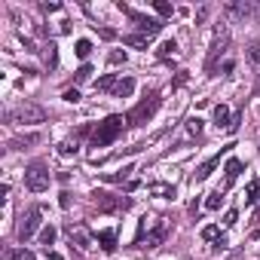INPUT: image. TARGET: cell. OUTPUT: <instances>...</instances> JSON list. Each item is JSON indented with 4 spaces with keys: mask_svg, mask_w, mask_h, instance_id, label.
Segmentation results:
<instances>
[{
    "mask_svg": "<svg viewBox=\"0 0 260 260\" xmlns=\"http://www.w3.org/2000/svg\"><path fill=\"white\" fill-rule=\"evenodd\" d=\"M43 10H46V13H58L61 7H58V4H43Z\"/></svg>",
    "mask_w": 260,
    "mask_h": 260,
    "instance_id": "cell-34",
    "label": "cell"
},
{
    "mask_svg": "<svg viewBox=\"0 0 260 260\" xmlns=\"http://www.w3.org/2000/svg\"><path fill=\"white\" fill-rule=\"evenodd\" d=\"M98 242L104 251H113L116 248V230H98Z\"/></svg>",
    "mask_w": 260,
    "mask_h": 260,
    "instance_id": "cell-13",
    "label": "cell"
},
{
    "mask_svg": "<svg viewBox=\"0 0 260 260\" xmlns=\"http://www.w3.org/2000/svg\"><path fill=\"white\" fill-rule=\"evenodd\" d=\"M46 58H49V64H55V43H49V55Z\"/></svg>",
    "mask_w": 260,
    "mask_h": 260,
    "instance_id": "cell-35",
    "label": "cell"
},
{
    "mask_svg": "<svg viewBox=\"0 0 260 260\" xmlns=\"http://www.w3.org/2000/svg\"><path fill=\"white\" fill-rule=\"evenodd\" d=\"M132 92H135V80H132V77H122V80L113 86V95H116V98H128Z\"/></svg>",
    "mask_w": 260,
    "mask_h": 260,
    "instance_id": "cell-10",
    "label": "cell"
},
{
    "mask_svg": "<svg viewBox=\"0 0 260 260\" xmlns=\"http://www.w3.org/2000/svg\"><path fill=\"white\" fill-rule=\"evenodd\" d=\"M64 101L77 104V101H80V89H68V92H64Z\"/></svg>",
    "mask_w": 260,
    "mask_h": 260,
    "instance_id": "cell-30",
    "label": "cell"
},
{
    "mask_svg": "<svg viewBox=\"0 0 260 260\" xmlns=\"http://www.w3.org/2000/svg\"><path fill=\"white\" fill-rule=\"evenodd\" d=\"M119 80H116V74H107V77H101V80H95V92H113V86H116Z\"/></svg>",
    "mask_w": 260,
    "mask_h": 260,
    "instance_id": "cell-16",
    "label": "cell"
},
{
    "mask_svg": "<svg viewBox=\"0 0 260 260\" xmlns=\"http://www.w3.org/2000/svg\"><path fill=\"white\" fill-rule=\"evenodd\" d=\"M239 175H242V162H239L236 156H233V159H226V181H223V190H230V187H233V181H236Z\"/></svg>",
    "mask_w": 260,
    "mask_h": 260,
    "instance_id": "cell-9",
    "label": "cell"
},
{
    "mask_svg": "<svg viewBox=\"0 0 260 260\" xmlns=\"http://www.w3.org/2000/svg\"><path fill=\"white\" fill-rule=\"evenodd\" d=\"M77 58H89V52H92V43L89 40H77Z\"/></svg>",
    "mask_w": 260,
    "mask_h": 260,
    "instance_id": "cell-22",
    "label": "cell"
},
{
    "mask_svg": "<svg viewBox=\"0 0 260 260\" xmlns=\"http://www.w3.org/2000/svg\"><path fill=\"white\" fill-rule=\"evenodd\" d=\"M89 77H92V68H89V64H83V68L77 71V83H86Z\"/></svg>",
    "mask_w": 260,
    "mask_h": 260,
    "instance_id": "cell-28",
    "label": "cell"
},
{
    "mask_svg": "<svg viewBox=\"0 0 260 260\" xmlns=\"http://www.w3.org/2000/svg\"><path fill=\"white\" fill-rule=\"evenodd\" d=\"M125 116H119V113H110L107 119H101L98 122V128L92 132V147H107V144H113L119 135H122V128H125Z\"/></svg>",
    "mask_w": 260,
    "mask_h": 260,
    "instance_id": "cell-1",
    "label": "cell"
},
{
    "mask_svg": "<svg viewBox=\"0 0 260 260\" xmlns=\"http://www.w3.org/2000/svg\"><path fill=\"white\" fill-rule=\"evenodd\" d=\"M175 49H178V43H175V40H166V43L156 49V55H159V58H172V55H175Z\"/></svg>",
    "mask_w": 260,
    "mask_h": 260,
    "instance_id": "cell-20",
    "label": "cell"
},
{
    "mask_svg": "<svg viewBox=\"0 0 260 260\" xmlns=\"http://www.w3.org/2000/svg\"><path fill=\"white\" fill-rule=\"evenodd\" d=\"M236 220H239V211H236V208H233V211H226V217H223V223H226V226H233Z\"/></svg>",
    "mask_w": 260,
    "mask_h": 260,
    "instance_id": "cell-31",
    "label": "cell"
},
{
    "mask_svg": "<svg viewBox=\"0 0 260 260\" xmlns=\"http://www.w3.org/2000/svg\"><path fill=\"white\" fill-rule=\"evenodd\" d=\"M214 122L233 132V119H230V107H226V104H217V107H214Z\"/></svg>",
    "mask_w": 260,
    "mask_h": 260,
    "instance_id": "cell-11",
    "label": "cell"
},
{
    "mask_svg": "<svg viewBox=\"0 0 260 260\" xmlns=\"http://www.w3.org/2000/svg\"><path fill=\"white\" fill-rule=\"evenodd\" d=\"M25 187H28L31 193L49 190V169H46L43 162H31V166L25 169Z\"/></svg>",
    "mask_w": 260,
    "mask_h": 260,
    "instance_id": "cell-2",
    "label": "cell"
},
{
    "mask_svg": "<svg viewBox=\"0 0 260 260\" xmlns=\"http://www.w3.org/2000/svg\"><path fill=\"white\" fill-rule=\"evenodd\" d=\"M217 166H220V153H217V156H211L208 162H202V166H199V172H196V181H205V178H211V172H214Z\"/></svg>",
    "mask_w": 260,
    "mask_h": 260,
    "instance_id": "cell-12",
    "label": "cell"
},
{
    "mask_svg": "<svg viewBox=\"0 0 260 260\" xmlns=\"http://www.w3.org/2000/svg\"><path fill=\"white\" fill-rule=\"evenodd\" d=\"M77 150H80L77 138H68V141H61V144H58V153H61V156H77Z\"/></svg>",
    "mask_w": 260,
    "mask_h": 260,
    "instance_id": "cell-17",
    "label": "cell"
},
{
    "mask_svg": "<svg viewBox=\"0 0 260 260\" xmlns=\"http://www.w3.org/2000/svg\"><path fill=\"white\" fill-rule=\"evenodd\" d=\"M220 202H223V190H214V193H208L205 208H208V211H217V208H220Z\"/></svg>",
    "mask_w": 260,
    "mask_h": 260,
    "instance_id": "cell-19",
    "label": "cell"
},
{
    "mask_svg": "<svg viewBox=\"0 0 260 260\" xmlns=\"http://www.w3.org/2000/svg\"><path fill=\"white\" fill-rule=\"evenodd\" d=\"M248 202H251V205L260 202V181H251V184H248Z\"/></svg>",
    "mask_w": 260,
    "mask_h": 260,
    "instance_id": "cell-21",
    "label": "cell"
},
{
    "mask_svg": "<svg viewBox=\"0 0 260 260\" xmlns=\"http://www.w3.org/2000/svg\"><path fill=\"white\" fill-rule=\"evenodd\" d=\"M153 10H156L159 16H166V19H169V16L175 13V10H172V4H162V0H156V4H153Z\"/></svg>",
    "mask_w": 260,
    "mask_h": 260,
    "instance_id": "cell-26",
    "label": "cell"
},
{
    "mask_svg": "<svg viewBox=\"0 0 260 260\" xmlns=\"http://www.w3.org/2000/svg\"><path fill=\"white\" fill-rule=\"evenodd\" d=\"M34 141H37V135H25V138L10 141V147H13V150H19V147H25V144H34Z\"/></svg>",
    "mask_w": 260,
    "mask_h": 260,
    "instance_id": "cell-25",
    "label": "cell"
},
{
    "mask_svg": "<svg viewBox=\"0 0 260 260\" xmlns=\"http://www.w3.org/2000/svg\"><path fill=\"white\" fill-rule=\"evenodd\" d=\"M40 217H43V211L34 205V208H28V214L22 217V223H19V239L22 242H28L37 230H40Z\"/></svg>",
    "mask_w": 260,
    "mask_h": 260,
    "instance_id": "cell-6",
    "label": "cell"
},
{
    "mask_svg": "<svg viewBox=\"0 0 260 260\" xmlns=\"http://www.w3.org/2000/svg\"><path fill=\"white\" fill-rule=\"evenodd\" d=\"M248 55H251V58H254V61L260 64V43H251V49H248Z\"/></svg>",
    "mask_w": 260,
    "mask_h": 260,
    "instance_id": "cell-32",
    "label": "cell"
},
{
    "mask_svg": "<svg viewBox=\"0 0 260 260\" xmlns=\"http://www.w3.org/2000/svg\"><path fill=\"white\" fill-rule=\"evenodd\" d=\"M159 104H162V98H159V95H150V101H141L132 113H128V122H132V125H144V122L159 110Z\"/></svg>",
    "mask_w": 260,
    "mask_h": 260,
    "instance_id": "cell-4",
    "label": "cell"
},
{
    "mask_svg": "<svg viewBox=\"0 0 260 260\" xmlns=\"http://www.w3.org/2000/svg\"><path fill=\"white\" fill-rule=\"evenodd\" d=\"M110 64H125V52H110Z\"/></svg>",
    "mask_w": 260,
    "mask_h": 260,
    "instance_id": "cell-29",
    "label": "cell"
},
{
    "mask_svg": "<svg viewBox=\"0 0 260 260\" xmlns=\"http://www.w3.org/2000/svg\"><path fill=\"white\" fill-rule=\"evenodd\" d=\"M166 230H169V223H166V217H159V220H156V226H153V233H147V248H156V245L162 242Z\"/></svg>",
    "mask_w": 260,
    "mask_h": 260,
    "instance_id": "cell-8",
    "label": "cell"
},
{
    "mask_svg": "<svg viewBox=\"0 0 260 260\" xmlns=\"http://www.w3.org/2000/svg\"><path fill=\"white\" fill-rule=\"evenodd\" d=\"M119 10H125V7L119 4ZM125 13L132 16V22L141 28V34H144V37H156V34L162 31V22H159V19H150V16H144V13H135V10H125Z\"/></svg>",
    "mask_w": 260,
    "mask_h": 260,
    "instance_id": "cell-5",
    "label": "cell"
},
{
    "mask_svg": "<svg viewBox=\"0 0 260 260\" xmlns=\"http://www.w3.org/2000/svg\"><path fill=\"white\" fill-rule=\"evenodd\" d=\"M40 242H43V245H52V242H55V226H43V230H40Z\"/></svg>",
    "mask_w": 260,
    "mask_h": 260,
    "instance_id": "cell-24",
    "label": "cell"
},
{
    "mask_svg": "<svg viewBox=\"0 0 260 260\" xmlns=\"http://www.w3.org/2000/svg\"><path fill=\"white\" fill-rule=\"evenodd\" d=\"M187 132H190V135H202V119H199V116H190V119H187Z\"/></svg>",
    "mask_w": 260,
    "mask_h": 260,
    "instance_id": "cell-23",
    "label": "cell"
},
{
    "mask_svg": "<svg viewBox=\"0 0 260 260\" xmlns=\"http://www.w3.org/2000/svg\"><path fill=\"white\" fill-rule=\"evenodd\" d=\"M122 43H125V46H135V49H147L150 37H144V34H125Z\"/></svg>",
    "mask_w": 260,
    "mask_h": 260,
    "instance_id": "cell-15",
    "label": "cell"
},
{
    "mask_svg": "<svg viewBox=\"0 0 260 260\" xmlns=\"http://www.w3.org/2000/svg\"><path fill=\"white\" fill-rule=\"evenodd\" d=\"M217 236H220V230H217V226H205V230H202V239H205V242H214Z\"/></svg>",
    "mask_w": 260,
    "mask_h": 260,
    "instance_id": "cell-27",
    "label": "cell"
},
{
    "mask_svg": "<svg viewBox=\"0 0 260 260\" xmlns=\"http://www.w3.org/2000/svg\"><path fill=\"white\" fill-rule=\"evenodd\" d=\"M95 202L101 211H119V208H128V199H113L110 193H95Z\"/></svg>",
    "mask_w": 260,
    "mask_h": 260,
    "instance_id": "cell-7",
    "label": "cell"
},
{
    "mask_svg": "<svg viewBox=\"0 0 260 260\" xmlns=\"http://www.w3.org/2000/svg\"><path fill=\"white\" fill-rule=\"evenodd\" d=\"M223 248H226V236H217L214 239V251H223Z\"/></svg>",
    "mask_w": 260,
    "mask_h": 260,
    "instance_id": "cell-33",
    "label": "cell"
},
{
    "mask_svg": "<svg viewBox=\"0 0 260 260\" xmlns=\"http://www.w3.org/2000/svg\"><path fill=\"white\" fill-rule=\"evenodd\" d=\"M46 119V110L37 107V104H22L16 110H10V122H19V125H34V122H43Z\"/></svg>",
    "mask_w": 260,
    "mask_h": 260,
    "instance_id": "cell-3",
    "label": "cell"
},
{
    "mask_svg": "<svg viewBox=\"0 0 260 260\" xmlns=\"http://www.w3.org/2000/svg\"><path fill=\"white\" fill-rule=\"evenodd\" d=\"M68 233H71V239H74V242H77V245H80L83 251L89 248V236H86V233H83L80 226H68Z\"/></svg>",
    "mask_w": 260,
    "mask_h": 260,
    "instance_id": "cell-18",
    "label": "cell"
},
{
    "mask_svg": "<svg viewBox=\"0 0 260 260\" xmlns=\"http://www.w3.org/2000/svg\"><path fill=\"white\" fill-rule=\"evenodd\" d=\"M4 260H34V251H28V248H7Z\"/></svg>",
    "mask_w": 260,
    "mask_h": 260,
    "instance_id": "cell-14",
    "label": "cell"
}]
</instances>
